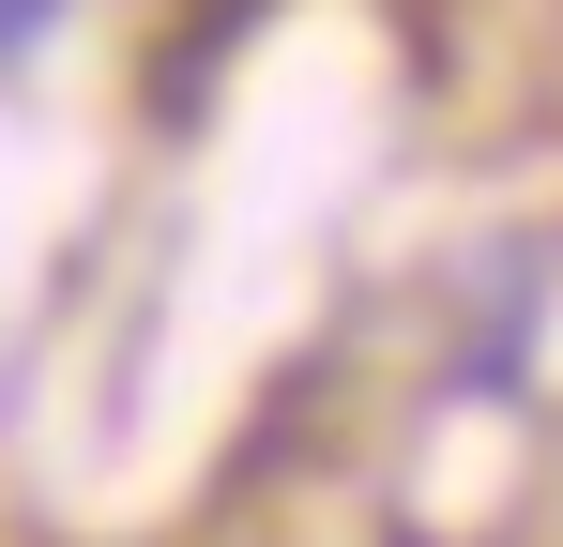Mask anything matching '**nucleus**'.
<instances>
[{"label":"nucleus","mask_w":563,"mask_h":547,"mask_svg":"<svg viewBox=\"0 0 563 547\" xmlns=\"http://www.w3.org/2000/svg\"><path fill=\"white\" fill-rule=\"evenodd\" d=\"M62 15H77V0H0V77H15V62H46V31H62Z\"/></svg>","instance_id":"f257e3e1"}]
</instances>
